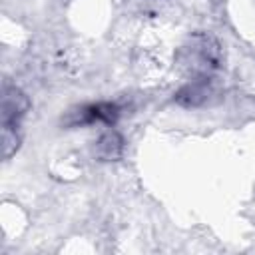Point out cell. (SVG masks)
I'll list each match as a JSON object with an SVG mask.
<instances>
[{
  "label": "cell",
  "mask_w": 255,
  "mask_h": 255,
  "mask_svg": "<svg viewBox=\"0 0 255 255\" xmlns=\"http://www.w3.org/2000/svg\"><path fill=\"white\" fill-rule=\"evenodd\" d=\"M120 116V110L116 104H94L82 110V124H94V122H104V124H114Z\"/></svg>",
  "instance_id": "cell-1"
}]
</instances>
